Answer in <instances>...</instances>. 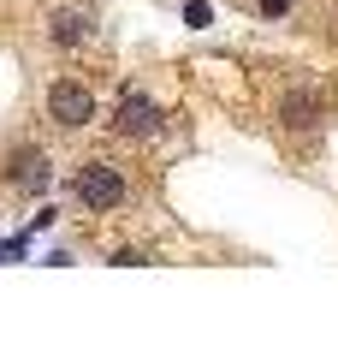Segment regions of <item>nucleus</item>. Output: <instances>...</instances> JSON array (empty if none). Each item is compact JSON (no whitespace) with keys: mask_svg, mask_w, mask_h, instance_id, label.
<instances>
[{"mask_svg":"<svg viewBox=\"0 0 338 357\" xmlns=\"http://www.w3.org/2000/svg\"><path fill=\"white\" fill-rule=\"evenodd\" d=\"M72 197L83 208H95V215H107V208H119L131 197V185H125V173H119L113 161H83L77 178H72Z\"/></svg>","mask_w":338,"mask_h":357,"instance_id":"obj_1","label":"nucleus"},{"mask_svg":"<svg viewBox=\"0 0 338 357\" xmlns=\"http://www.w3.org/2000/svg\"><path fill=\"white\" fill-rule=\"evenodd\" d=\"M113 131H119V137H161L166 107L154 102V96H143V89H125L119 107H113Z\"/></svg>","mask_w":338,"mask_h":357,"instance_id":"obj_2","label":"nucleus"},{"mask_svg":"<svg viewBox=\"0 0 338 357\" xmlns=\"http://www.w3.org/2000/svg\"><path fill=\"white\" fill-rule=\"evenodd\" d=\"M48 119L60 131H83L89 119H95V96H89L77 77H54L48 84Z\"/></svg>","mask_w":338,"mask_h":357,"instance_id":"obj_3","label":"nucleus"},{"mask_svg":"<svg viewBox=\"0 0 338 357\" xmlns=\"http://www.w3.org/2000/svg\"><path fill=\"white\" fill-rule=\"evenodd\" d=\"M6 185L24 197H42L54 185V167H48V149H36V143H24V149L6 155Z\"/></svg>","mask_w":338,"mask_h":357,"instance_id":"obj_4","label":"nucleus"},{"mask_svg":"<svg viewBox=\"0 0 338 357\" xmlns=\"http://www.w3.org/2000/svg\"><path fill=\"white\" fill-rule=\"evenodd\" d=\"M273 119L285 131H314L326 119V102H321V89H309V84H297V89H285L279 96V107H273Z\"/></svg>","mask_w":338,"mask_h":357,"instance_id":"obj_5","label":"nucleus"},{"mask_svg":"<svg viewBox=\"0 0 338 357\" xmlns=\"http://www.w3.org/2000/svg\"><path fill=\"white\" fill-rule=\"evenodd\" d=\"M89 36H95V18H89V13H72V6L54 13V24H48V42H54V48H65V54L83 48Z\"/></svg>","mask_w":338,"mask_h":357,"instance_id":"obj_6","label":"nucleus"},{"mask_svg":"<svg viewBox=\"0 0 338 357\" xmlns=\"http://www.w3.org/2000/svg\"><path fill=\"white\" fill-rule=\"evenodd\" d=\"M184 18H190L196 30H208V18H214V13H208V0H190V6H184Z\"/></svg>","mask_w":338,"mask_h":357,"instance_id":"obj_7","label":"nucleus"},{"mask_svg":"<svg viewBox=\"0 0 338 357\" xmlns=\"http://www.w3.org/2000/svg\"><path fill=\"white\" fill-rule=\"evenodd\" d=\"M255 13H261V18H285L291 0H255Z\"/></svg>","mask_w":338,"mask_h":357,"instance_id":"obj_8","label":"nucleus"},{"mask_svg":"<svg viewBox=\"0 0 338 357\" xmlns=\"http://www.w3.org/2000/svg\"><path fill=\"white\" fill-rule=\"evenodd\" d=\"M113 262H119V268H143L149 256H143V250H113Z\"/></svg>","mask_w":338,"mask_h":357,"instance_id":"obj_9","label":"nucleus"}]
</instances>
